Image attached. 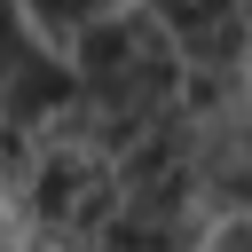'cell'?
Masks as SVG:
<instances>
[{
  "mask_svg": "<svg viewBox=\"0 0 252 252\" xmlns=\"http://www.w3.org/2000/svg\"><path fill=\"white\" fill-rule=\"evenodd\" d=\"M71 63H79V87H87L102 110L134 118V126H150L158 110H173V94H181V79H189L181 32H173L158 8H118V16L87 24V32L71 39Z\"/></svg>",
  "mask_w": 252,
  "mask_h": 252,
  "instance_id": "1",
  "label": "cell"
},
{
  "mask_svg": "<svg viewBox=\"0 0 252 252\" xmlns=\"http://www.w3.org/2000/svg\"><path fill=\"white\" fill-rule=\"evenodd\" d=\"M71 94H79V63L47 55V47L24 39V32H0V110H8L16 126H47Z\"/></svg>",
  "mask_w": 252,
  "mask_h": 252,
  "instance_id": "2",
  "label": "cell"
},
{
  "mask_svg": "<svg viewBox=\"0 0 252 252\" xmlns=\"http://www.w3.org/2000/svg\"><path fill=\"white\" fill-rule=\"evenodd\" d=\"M118 8H134V0H24V16L47 32V39H79L87 24H102V16H118Z\"/></svg>",
  "mask_w": 252,
  "mask_h": 252,
  "instance_id": "3",
  "label": "cell"
},
{
  "mask_svg": "<svg viewBox=\"0 0 252 252\" xmlns=\"http://www.w3.org/2000/svg\"><path fill=\"white\" fill-rule=\"evenodd\" d=\"M150 8H158V16L173 24V32H189V24H213V16H236L244 0H150Z\"/></svg>",
  "mask_w": 252,
  "mask_h": 252,
  "instance_id": "4",
  "label": "cell"
},
{
  "mask_svg": "<svg viewBox=\"0 0 252 252\" xmlns=\"http://www.w3.org/2000/svg\"><path fill=\"white\" fill-rule=\"evenodd\" d=\"M205 252H252V213H228V228H220Z\"/></svg>",
  "mask_w": 252,
  "mask_h": 252,
  "instance_id": "5",
  "label": "cell"
}]
</instances>
